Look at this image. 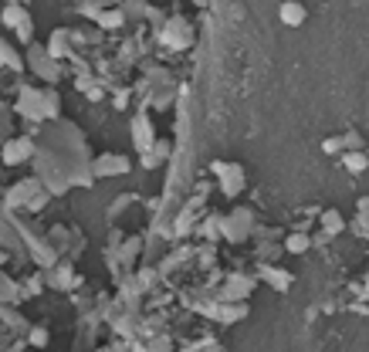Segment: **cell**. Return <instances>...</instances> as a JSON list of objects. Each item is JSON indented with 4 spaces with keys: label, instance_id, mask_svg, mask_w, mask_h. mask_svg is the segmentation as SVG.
Instances as JSON below:
<instances>
[{
    "label": "cell",
    "instance_id": "11",
    "mask_svg": "<svg viewBox=\"0 0 369 352\" xmlns=\"http://www.w3.org/2000/svg\"><path fill=\"white\" fill-rule=\"evenodd\" d=\"M278 21L285 27H302L309 21V7L302 0H281L278 3Z\"/></svg>",
    "mask_w": 369,
    "mask_h": 352
},
{
    "label": "cell",
    "instance_id": "13",
    "mask_svg": "<svg viewBox=\"0 0 369 352\" xmlns=\"http://www.w3.org/2000/svg\"><path fill=\"white\" fill-rule=\"evenodd\" d=\"M258 278H261V281H268L274 291H288L291 281H295V275H291V271H281V268H274V264H261V268H258Z\"/></svg>",
    "mask_w": 369,
    "mask_h": 352
},
{
    "label": "cell",
    "instance_id": "5",
    "mask_svg": "<svg viewBox=\"0 0 369 352\" xmlns=\"http://www.w3.org/2000/svg\"><path fill=\"white\" fill-rule=\"evenodd\" d=\"M132 170L129 156L122 152H99L92 163H88V173L92 179H112V176H126Z\"/></svg>",
    "mask_w": 369,
    "mask_h": 352
},
{
    "label": "cell",
    "instance_id": "10",
    "mask_svg": "<svg viewBox=\"0 0 369 352\" xmlns=\"http://www.w3.org/2000/svg\"><path fill=\"white\" fill-rule=\"evenodd\" d=\"M48 285H51V288H58V291L75 288V285H79V275H75L72 261H61V257H58V264H54V268H48Z\"/></svg>",
    "mask_w": 369,
    "mask_h": 352
},
{
    "label": "cell",
    "instance_id": "1",
    "mask_svg": "<svg viewBox=\"0 0 369 352\" xmlns=\"http://www.w3.org/2000/svg\"><path fill=\"white\" fill-rule=\"evenodd\" d=\"M211 170H213V176H217V186H220V193H224L227 200H238L240 193L247 190V173H244V166H240V163L213 159Z\"/></svg>",
    "mask_w": 369,
    "mask_h": 352
},
{
    "label": "cell",
    "instance_id": "30",
    "mask_svg": "<svg viewBox=\"0 0 369 352\" xmlns=\"http://www.w3.org/2000/svg\"><path fill=\"white\" fill-rule=\"evenodd\" d=\"M363 295L369 298V271H366V278H363Z\"/></svg>",
    "mask_w": 369,
    "mask_h": 352
},
{
    "label": "cell",
    "instance_id": "25",
    "mask_svg": "<svg viewBox=\"0 0 369 352\" xmlns=\"http://www.w3.org/2000/svg\"><path fill=\"white\" fill-rule=\"evenodd\" d=\"M41 291H44V278H41V275L24 278V295H27V298H34V295H41Z\"/></svg>",
    "mask_w": 369,
    "mask_h": 352
},
{
    "label": "cell",
    "instance_id": "12",
    "mask_svg": "<svg viewBox=\"0 0 369 352\" xmlns=\"http://www.w3.org/2000/svg\"><path fill=\"white\" fill-rule=\"evenodd\" d=\"M72 38H75L72 31L54 27L51 34H48V45H44V48H48V54H51V58H58V61H68V58H72Z\"/></svg>",
    "mask_w": 369,
    "mask_h": 352
},
{
    "label": "cell",
    "instance_id": "14",
    "mask_svg": "<svg viewBox=\"0 0 369 352\" xmlns=\"http://www.w3.org/2000/svg\"><path fill=\"white\" fill-rule=\"evenodd\" d=\"M21 298H27L24 285H21V281H14V278L0 268V302H3V305H17Z\"/></svg>",
    "mask_w": 369,
    "mask_h": 352
},
{
    "label": "cell",
    "instance_id": "18",
    "mask_svg": "<svg viewBox=\"0 0 369 352\" xmlns=\"http://www.w3.org/2000/svg\"><path fill=\"white\" fill-rule=\"evenodd\" d=\"M343 166L349 173H366L369 170V152L366 150H343Z\"/></svg>",
    "mask_w": 369,
    "mask_h": 352
},
{
    "label": "cell",
    "instance_id": "17",
    "mask_svg": "<svg viewBox=\"0 0 369 352\" xmlns=\"http://www.w3.org/2000/svg\"><path fill=\"white\" fill-rule=\"evenodd\" d=\"M27 17H31V14L24 10V3H21V0H10V3H7V7L0 10V24L10 27V31L21 24V21H27Z\"/></svg>",
    "mask_w": 369,
    "mask_h": 352
},
{
    "label": "cell",
    "instance_id": "20",
    "mask_svg": "<svg viewBox=\"0 0 369 352\" xmlns=\"http://www.w3.org/2000/svg\"><path fill=\"white\" fill-rule=\"evenodd\" d=\"M166 156H170V143H166V139H156L149 150L142 152V166H146V170H156Z\"/></svg>",
    "mask_w": 369,
    "mask_h": 352
},
{
    "label": "cell",
    "instance_id": "26",
    "mask_svg": "<svg viewBox=\"0 0 369 352\" xmlns=\"http://www.w3.org/2000/svg\"><path fill=\"white\" fill-rule=\"evenodd\" d=\"M48 200H51V190H41V193H38V197H34V200L27 203L24 210H27V214H41V210H44V207H48Z\"/></svg>",
    "mask_w": 369,
    "mask_h": 352
},
{
    "label": "cell",
    "instance_id": "21",
    "mask_svg": "<svg viewBox=\"0 0 369 352\" xmlns=\"http://www.w3.org/2000/svg\"><path fill=\"white\" fill-rule=\"evenodd\" d=\"M44 119H61V95L54 85H44Z\"/></svg>",
    "mask_w": 369,
    "mask_h": 352
},
{
    "label": "cell",
    "instance_id": "27",
    "mask_svg": "<svg viewBox=\"0 0 369 352\" xmlns=\"http://www.w3.org/2000/svg\"><path fill=\"white\" fill-rule=\"evenodd\" d=\"M345 150V139L343 136H329L325 143H322V152H329V156H336V152Z\"/></svg>",
    "mask_w": 369,
    "mask_h": 352
},
{
    "label": "cell",
    "instance_id": "29",
    "mask_svg": "<svg viewBox=\"0 0 369 352\" xmlns=\"http://www.w3.org/2000/svg\"><path fill=\"white\" fill-rule=\"evenodd\" d=\"M139 278H142V285H153V278H156V271H139Z\"/></svg>",
    "mask_w": 369,
    "mask_h": 352
},
{
    "label": "cell",
    "instance_id": "8",
    "mask_svg": "<svg viewBox=\"0 0 369 352\" xmlns=\"http://www.w3.org/2000/svg\"><path fill=\"white\" fill-rule=\"evenodd\" d=\"M254 278L240 275V271H234V275H227V281H224V288H220V298L224 302H244L251 291H254Z\"/></svg>",
    "mask_w": 369,
    "mask_h": 352
},
{
    "label": "cell",
    "instance_id": "3",
    "mask_svg": "<svg viewBox=\"0 0 369 352\" xmlns=\"http://www.w3.org/2000/svg\"><path fill=\"white\" fill-rule=\"evenodd\" d=\"M254 234V214L247 207H234L227 217H220V237L231 244H244Z\"/></svg>",
    "mask_w": 369,
    "mask_h": 352
},
{
    "label": "cell",
    "instance_id": "6",
    "mask_svg": "<svg viewBox=\"0 0 369 352\" xmlns=\"http://www.w3.org/2000/svg\"><path fill=\"white\" fill-rule=\"evenodd\" d=\"M34 152H38V146H34L31 136H14V139H3V146H0V163H3V166H24Z\"/></svg>",
    "mask_w": 369,
    "mask_h": 352
},
{
    "label": "cell",
    "instance_id": "7",
    "mask_svg": "<svg viewBox=\"0 0 369 352\" xmlns=\"http://www.w3.org/2000/svg\"><path fill=\"white\" fill-rule=\"evenodd\" d=\"M41 190H44V186H41V179H21V183H14V186L7 190V197H3V207H7V210H17V207L24 210L27 203L34 200Z\"/></svg>",
    "mask_w": 369,
    "mask_h": 352
},
{
    "label": "cell",
    "instance_id": "32",
    "mask_svg": "<svg viewBox=\"0 0 369 352\" xmlns=\"http://www.w3.org/2000/svg\"><path fill=\"white\" fill-rule=\"evenodd\" d=\"M3 264H7V251L0 248V268H3Z\"/></svg>",
    "mask_w": 369,
    "mask_h": 352
},
{
    "label": "cell",
    "instance_id": "28",
    "mask_svg": "<svg viewBox=\"0 0 369 352\" xmlns=\"http://www.w3.org/2000/svg\"><path fill=\"white\" fill-rule=\"evenodd\" d=\"M139 248H142V241H139V237H129V241L122 244V254H119V257H122V261H132V257L139 254Z\"/></svg>",
    "mask_w": 369,
    "mask_h": 352
},
{
    "label": "cell",
    "instance_id": "2",
    "mask_svg": "<svg viewBox=\"0 0 369 352\" xmlns=\"http://www.w3.org/2000/svg\"><path fill=\"white\" fill-rule=\"evenodd\" d=\"M24 61H27V72H31L34 78H41L44 85H58L61 68H58V58L48 54V48H41V45H27Z\"/></svg>",
    "mask_w": 369,
    "mask_h": 352
},
{
    "label": "cell",
    "instance_id": "19",
    "mask_svg": "<svg viewBox=\"0 0 369 352\" xmlns=\"http://www.w3.org/2000/svg\"><path fill=\"white\" fill-rule=\"evenodd\" d=\"M318 224H322V230H325L329 237H339L345 230V217L336 207H329V210H322V221H318Z\"/></svg>",
    "mask_w": 369,
    "mask_h": 352
},
{
    "label": "cell",
    "instance_id": "16",
    "mask_svg": "<svg viewBox=\"0 0 369 352\" xmlns=\"http://www.w3.org/2000/svg\"><path fill=\"white\" fill-rule=\"evenodd\" d=\"M281 251L285 254H309L312 251V237L305 230H291L288 237L281 241Z\"/></svg>",
    "mask_w": 369,
    "mask_h": 352
},
{
    "label": "cell",
    "instance_id": "22",
    "mask_svg": "<svg viewBox=\"0 0 369 352\" xmlns=\"http://www.w3.org/2000/svg\"><path fill=\"white\" fill-rule=\"evenodd\" d=\"M95 21H99V27H106V31H115V27L126 24V14L122 10H102Z\"/></svg>",
    "mask_w": 369,
    "mask_h": 352
},
{
    "label": "cell",
    "instance_id": "4",
    "mask_svg": "<svg viewBox=\"0 0 369 352\" xmlns=\"http://www.w3.org/2000/svg\"><path fill=\"white\" fill-rule=\"evenodd\" d=\"M14 112L21 119H27V122H41L44 119V88L21 85L17 88V99H14Z\"/></svg>",
    "mask_w": 369,
    "mask_h": 352
},
{
    "label": "cell",
    "instance_id": "9",
    "mask_svg": "<svg viewBox=\"0 0 369 352\" xmlns=\"http://www.w3.org/2000/svg\"><path fill=\"white\" fill-rule=\"evenodd\" d=\"M156 143V129H153V119L149 115H136L132 119V146L139 152H146Z\"/></svg>",
    "mask_w": 369,
    "mask_h": 352
},
{
    "label": "cell",
    "instance_id": "23",
    "mask_svg": "<svg viewBox=\"0 0 369 352\" xmlns=\"http://www.w3.org/2000/svg\"><path fill=\"white\" fill-rule=\"evenodd\" d=\"M48 342H51V335H48V328H44V326H31V328H27V346L44 349Z\"/></svg>",
    "mask_w": 369,
    "mask_h": 352
},
{
    "label": "cell",
    "instance_id": "33",
    "mask_svg": "<svg viewBox=\"0 0 369 352\" xmlns=\"http://www.w3.org/2000/svg\"><path fill=\"white\" fill-rule=\"evenodd\" d=\"M3 139H7V136H3V132H0V146H3Z\"/></svg>",
    "mask_w": 369,
    "mask_h": 352
},
{
    "label": "cell",
    "instance_id": "31",
    "mask_svg": "<svg viewBox=\"0 0 369 352\" xmlns=\"http://www.w3.org/2000/svg\"><path fill=\"white\" fill-rule=\"evenodd\" d=\"M7 112H10V105H7V102H0V115H7Z\"/></svg>",
    "mask_w": 369,
    "mask_h": 352
},
{
    "label": "cell",
    "instance_id": "24",
    "mask_svg": "<svg viewBox=\"0 0 369 352\" xmlns=\"http://www.w3.org/2000/svg\"><path fill=\"white\" fill-rule=\"evenodd\" d=\"M14 41H17V45H24V48H27V45H34V21H31V17L14 27Z\"/></svg>",
    "mask_w": 369,
    "mask_h": 352
},
{
    "label": "cell",
    "instance_id": "15",
    "mask_svg": "<svg viewBox=\"0 0 369 352\" xmlns=\"http://www.w3.org/2000/svg\"><path fill=\"white\" fill-rule=\"evenodd\" d=\"M0 68H10V72H24V68H27L24 54L14 48L7 38H0Z\"/></svg>",
    "mask_w": 369,
    "mask_h": 352
}]
</instances>
